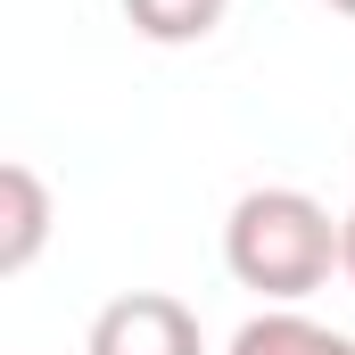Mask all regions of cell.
Instances as JSON below:
<instances>
[{
	"mask_svg": "<svg viewBox=\"0 0 355 355\" xmlns=\"http://www.w3.org/2000/svg\"><path fill=\"white\" fill-rule=\"evenodd\" d=\"M339 248H347V215H331L297 182H265L223 215V272L240 289H257L265 306L314 297L339 272Z\"/></svg>",
	"mask_w": 355,
	"mask_h": 355,
	"instance_id": "6da1fadb",
	"label": "cell"
},
{
	"mask_svg": "<svg viewBox=\"0 0 355 355\" xmlns=\"http://www.w3.org/2000/svg\"><path fill=\"white\" fill-rule=\"evenodd\" d=\"M83 355H207V331L166 289H124V297H107L91 314Z\"/></svg>",
	"mask_w": 355,
	"mask_h": 355,
	"instance_id": "7a4b0ae2",
	"label": "cell"
},
{
	"mask_svg": "<svg viewBox=\"0 0 355 355\" xmlns=\"http://www.w3.org/2000/svg\"><path fill=\"white\" fill-rule=\"evenodd\" d=\"M50 223H58L50 182L33 174L25 157H8V166H0V272H8V281L50 248Z\"/></svg>",
	"mask_w": 355,
	"mask_h": 355,
	"instance_id": "3957f363",
	"label": "cell"
},
{
	"mask_svg": "<svg viewBox=\"0 0 355 355\" xmlns=\"http://www.w3.org/2000/svg\"><path fill=\"white\" fill-rule=\"evenodd\" d=\"M223 355H355V339L331 331V322H314V314H297V306H265V314H248L232 331Z\"/></svg>",
	"mask_w": 355,
	"mask_h": 355,
	"instance_id": "277c9868",
	"label": "cell"
},
{
	"mask_svg": "<svg viewBox=\"0 0 355 355\" xmlns=\"http://www.w3.org/2000/svg\"><path fill=\"white\" fill-rule=\"evenodd\" d=\"M232 17V0H124V25L157 50H190Z\"/></svg>",
	"mask_w": 355,
	"mask_h": 355,
	"instance_id": "5b68a950",
	"label": "cell"
},
{
	"mask_svg": "<svg viewBox=\"0 0 355 355\" xmlns=\"http://www.w3.org/2000/svg\"><path fill=\"white\" fill-rule=\"evenodd\" d=\"M339 272H347V289H355V207H347V248H339Z\"/></svg>",
	"mask_w": 355,
	"mask_h": 355,
	"instance_id": "8992f818",
	"label": "cell"
},
{
	"mask_svg": "<svg viewBox=\"0 0 355 355\" xmlns=\"http://www.w3.org/2000/svg\"><path fill=\"white\" fill-rule=\"evenodd\" d=\"M331 8H339V17H355V0H331Z\"/></svg>",
	"mask_w": 355,
	"mask_h": 355,
	"instance_id": "52a82bcc",
	"label": "cell"
}]
</instances>
